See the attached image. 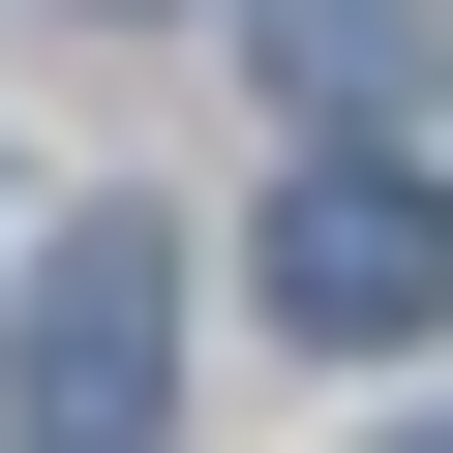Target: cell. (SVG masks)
Instances as JSON below:
<instances>
[{
    "mask_svg": "<svg viewBox=\"0 0 453 453\" xmlns=\"http://www.w3.org/2000/svg\"><path fill=\"white\" fill-rule=\"evenodd\" d=\"M0 423H31V453H181V242H151V211H61V242H31Z\"/></svg>",
    "mask_w": 453,
    "mask_h": 453,
    "instance_id": "6da1fadb",
    "label": "cell"
},
{
    "mask_svg": "<svg viewBox=\"0 0 453 453\" xmlns=\"http://www.w3.org/2000/svg\"><path fill=\"white\" fill-rule=\"evenodd\" d=\"M273 333H333V363L453 333V181H393V151H303V181H273Z\"/></svg>",
    "mask_w": 453,
    "mask_h": 453,
    "instance_id": "7a4b0ae2",
    "label": "cell"
},
{
    "mask_svg": "<svg viewBox=\"0 0 453 453\" xmlns=\"http://www.w3.org/2000/svg\"><path fill=\"white\" fill-rule=\"evenodd\" d=\"M273 91H303V121H393V91H423V0H273Z\"/></svg>",
    "mask_w": 453,
    "mask_h": 453,
    "instance_id": "3957f363",
    "label": "cell"
},
{
    "mask_svg": "<svg viewBox=\"0 0 453 453\" xmlns=\"http://www.w3.org/2000/svg\"><path fill=\"white\" fill-rule=\"evenodd\" d=\"M423 453H453V423H423Z\"/></svg>",
    "mask_w": 453,
    "mask_h": 453,
    "instance_id": "277c9868",
    "label": "cell"
}]
</instances>
